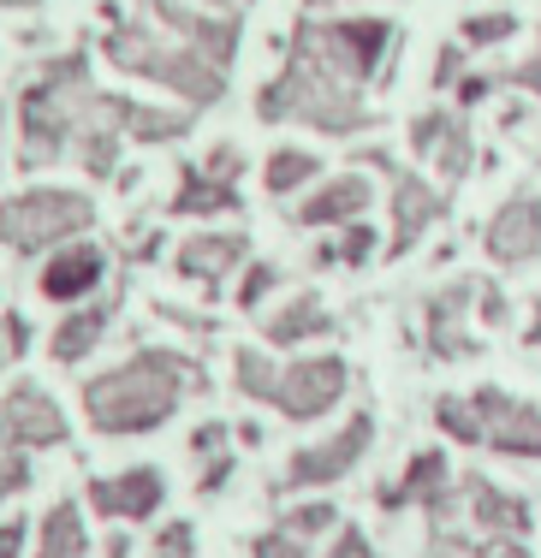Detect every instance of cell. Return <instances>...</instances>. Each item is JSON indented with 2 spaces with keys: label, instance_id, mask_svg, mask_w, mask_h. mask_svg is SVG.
Here are the masks:
<instances>
[{
  "label": "cell",
  "instance_id": "1",
  "mask_svg": "<svg viewBox=\"0 0 541 558\" xmlns=\"http://www.w3.org/2000/svg\"><path fill=\"white\" fill-rule=\"evenodd\" d=\"M393 48V24L387 19H322L303 24L292 36V60L286 72L262 89L256 113L274 125H315V131H363L369 125V101L363 84Z\"/></svg>",
  "mask_w": 541,
  "mask_h": 558
},
{
  "label": "cell",
  "instance_id": "2",
  "mask_svg": "<svg viewBox=\"0 0 541 558\" xmlns=\"http://www.w3.org/2000/svg\"><path fill=\"white\" fill-rule=\"evenodd\" d=\"M19 119H24V167L77 155L96 179H108L113 161H120V137L167 143L191 125L184 113L137 108V101H113V96H101V89H89V72L77 54L55 60L31 89H24Z\"/></svg>",
  "mask_w": 541,
  "mask_h": 558
},
{
  "label": "cell",
  "instance_id": "3",
  "mask_svg": "<svg viewBox=\"0 0 541 558\" xmlns=\"http://www.w3.org/2000/svg\"><path fill=\"white\" fill-rule=\"evenodd\" d=\"M191 375H196L191 356H179V351H137L131 363L89 380L84 410L101 434H149L179 410Z\"/></svg>",
  "mask_w": 541,
  "mask_h": 558
},
{
  "label": "cell",
  "instance_id": "4",
  "mask_svg": "<svg viewBox=\"0 0 541 558\" xmlns=\"http://www.w3.org/2000/svg\"><path fill=\"white\" fill-rule=\"evenodd\" d=\"M108 60L125 65V72H137V77H155V84L179 89V96L196 101V108L220 101V89H227V65L208 60L203 48L184 43L173 24H161V19L155 24H120V31L108 36Z\"/></svg>",
  "mask_w": 541,
  "mask_h": 558
},
{
  "label": "cell",
  "instance_id": "5",
  "mask_svg": "<svg viewBox=\"0 0 541 558\" xmlns=\"http://www.w3.org/2000/svg\"><path fill=\"white\" fill-rule=\"evenodd\" d=\"M434 416L465 446H488L500 458H541V410L500 387H477L470 398H441Z\"/></svg>",
  "mask_w": 541,
  "mask_h": 558
},
{
  "label": "cell",
  "instance_id": "6",
  "mask_svg": "<svg viewBox=\"0 0 541 558\" xmlns=\"http://www.w3.org/2000/svg\"><path fill=\"white\" fill-rule=\"evenodd\" d=\"M346 380H351V368L339 356H303L292 368H274L262 351H239V392L274 404L292 422H315L322 410H334L346 398Z\"/></svg>",
  "mask_w": 541,
  "mask_h": 558
},
{
  "label": "cell",
  "instance_id": "7",
  "mask_svg": "<svg viewBox=\"0 0 541 558\" xmlns=\"http://www.w3.org/2000/svg\"><path fill=\"white\" fill-rule=\"evenodd\" d=\"M96 208L89 196L77 191H24L12 203H0V238L12 250H43V244H60L72 232H89Z\"/></svg>",
  "mask_w": 541,
  "mask_h": 558
},
{
  "label": "cell",
  "instance_id": "8",
  "mask_svg": "<svg viewBox=\"0 0 541 558\" xmlns=\"http://www.w3.org/2000/svg\"><path fill=\"white\" fill-rule=\"evenodd\" d=\"M369 440H375V416L363 410V416H351L346 428L334 434V440H322V446L298 451V458L286 463L280 487H322V482H339V475L358 470V458L369 451Z\"/></svg>",
  "mask_w": 541,
  "mask_h": 558
},
{
  "label": "cell",
  "instance_id": "9",
  "mask_svg": "<svg viewBox=\"0 0 541 558\" xmlns=\"http://www.w3.org/2000/svg\"><path fill=\"white\" fill-rule=\"evenodd\" d=\"M488 256L518 268V262H536L541 256V203L530 191L512 196L494 220H488Z\"/></svg>",
  "mask_w": 541,
  "mask_h": 558
},
{
  "label": "cell",
  "instance_id": "10",
  "mask_svg": "<svg viewBox=\"0 0 541 558\" xmlns=\"http://www.w3.org/2000/svg\"><path fill=\"white\" fill-rule=\"evenodd\" d=\"M441 215H446V196L434 184H422L417 172H399L393 179V256H405Z\"/></svg>",
  "mask_w": 541,
  "mask_h": 558
},
{
  "label": "cell",
  "instance_id": "11",
  "mask_svg": "<svg viewBox=\"0 0 541 558\" xmlns=\"http://www.w3.org/2000/svg\"><path fill=\"white\" fill-rule=\"evenodd\" d=\"M411 149L429 155V161L441 167V179H465L470 161H477V155H470V125L453 113H422L411 125Z\"/></svg>",
  "mask_w": 541,
  "mask_h": 558
},
{
  "label": "cell",
  "instance_id": "12",
  "mask_svg": "<svg viewBox=\"0 0 541 558\" xmlns=\"http://www.w3.org/2000/svg\"><path fill=\"white\" fill-rule=\"evenodd\" d=\"M167 482L161 470H125V475H108V482H89V505H96L101 517H149L155 505H161Z\"/></svg>",
  "mask_w": 541,
  "mask_h": 558
},
{
  "label": "cell",
  "instance_id": "13",
  "mask_svg": "<svg viewBox=\"0 0 541 558\" xmlns=\"http://www.w3.org/2000/svg\"><path fill=\"white\" fill-rule=\"evenodd\" d=\"M465 499H470V523L482 535H530V505L494 487L488 475H465Z\"/></svg>",
  "mask_w": 541,
  "mask_h": 558
},
{
  "label": "cell",
  "instance_id": "14",
  "mask_svg": "<svg viewBox=\"0 0 541 558\" xmlns=\"http://www.w3.org/2000/svg\"><path fill=\"white\" fill-rule=\"evenodd\" d=\"M149 12H155L161 24H173L184 43H196L208 60L232 65V48H239V24H232V19H203V12L179 7V0H149Z\"/></svg>",
  "mask_w": 541,
  "mask_h": 558
},
{
  "label": "cell",
  "instance_id": "15",
  "mask_svg": "<svg viewBox=\"0 0 541 558\" xmlns=\"http://www.w3.org/2000/svg\"><path fill=\"white\" fill-rule=\"evenodd\" d=\"M101 250L96 244H65L55 262L43 268V298H55V303H77V298H89V291L101 286Z\"/></svg>",
  "mask_w": 541,
  "mask_h": 558
},
{
  "label": "cell",
  "instance_id": "16",
  "mask_svg": "<svg viewBox=\"0 0 541 558\" xmlns=\"http://www.w3.org/2000/svg\"><path fill=\"white\" fill-rule=\"evenodd\" d=\"M363 208H369V179L346 172V179L322 184V191H315L310 203L298 208V220H303V226H346V220H358Z\"/></svg>",
  "mask_w": 541,
  "mask_h": 558
},
{
  "label": "cell",
  "instance_id": "17",
  "mask_svg": "<svg viewBox=\"0 0 541 558\" xmlns=\"http://www.w3.org/2000/svg\"><path fill=\"white\" fill-rule=\"evenodd\" d=\"M239 262H244V232H208V238H191L179 250L184 279H227Z\"/></svg>",
  "mask_w": 541,
  "mask_h": 558
},
{
  "label": "cell",
  "instance_id": "18",
  "mask_svg": "<svg viewBox=\"0 0 541 558\" xmlns=\"http://www.w3.org/2000/svg\"><path fill=\"white\" fill-rule=\"evenodd\" d=\"M465 303H470V286H446L441 298H429V351L434 356H465L470 339L458 333L465 327Z\"/></svg>",
  "mask_w": 541,
  "mask_h": 558
},
{
  "label": "cell",
  "instance_id": "19",
  "mask_svg": "<svg viewBox=\"0 0 541 558\" xmlns=\"http://www.w3.org/2000/svg\"><path fill=\"white\" fill-rule=\"evenodd\" d=\"M179 215H227V208H239V191H232L227 172L203 167V172H184V191L173 196Z\"/></svg>",
  "mask_w": 541,
  "mask_h": 558
},
{
  "label": "cell",
  "instance_id": "20",
  "mask_svg": "<svg viewBox=\"0 0 541 558\" xmlns=\"http://www.w3.org/2000/svg\"><path fill=\"white\" fill-rule=\"evenodd\" d=\"M101 333H108V303H89V310L65 315L55 327V363H84V351H96Z\"/></svg>",
  "mask_w": 541,
  "mask_h": 558
},
{
  "label": "cell",
  "instance_id": "21",
  "mask_svg": "<svg viewBox=\"0 0 541 558\" xmlns=\"http://www.w3.org/2000/svg\"><path fill=\"white\" fill-rule=\"evenodd\" d=\"M36 558H89V541H84V517H77L72 499H60L55 511L43 517V547Z\"/></svg>",
  "mask_w": 541,
  "mask_h": 558
},
{
  "label": "cell",
  "instance_id": "22",
  "mask_svg": "<svg viewBox=\"0 0 541 558\" xmlns=\"http://www.w3.org/2000/svg\"><path fill=\"white\" fill-rule=\"evenodd\" d=\"M322 327H327L322 298H315V291H303V298H292V303H286V310L268 322V339H274V344H298V339L322 333Z\"/></svg>",
  "mask_w": 541,
  "mask_h": 558
},
{
  "label": "cell",
  "instance_id": "23",
  "mask_svg": "<svg viewBox=\"0 0 541 558\" xmlns=\"http://www.w3.org/2000/svg\"><path fill=\"white\" fill-rule=\"evenodd\" d=\"M315 172H322V161H315L310 149H280V155L268 161V191L286 196V191H298V184H310Z\"/></svg>",
  "mask_w": 541,
  "mask_h": 558
},
{
  "label": "cell",
  "instance_id": "24",
  "mask_svg": "<svg viewBox=\"0 0 541 558\" xmlns=\"http://www.w3.org/2000/svg\"><path fill=\"white\" fill-rule=\"evenodd\" d=\"M512 36H518V19H512V12H482V19H465L458 43L465 48H494V43H512Z\"/></svg>",
  "mask_w": 541,
  "mask_h": 558
},
{
  "label": "cell",
  "instance_id": "25",
  "mask_svg": "<svg viewBox=\"0 0 541 558\" xmlns=\"http://www.w3.org/2000/svg\"><path fill=\"white\" fill-rule=\"evenodd\" d=\"M24 458H31V446L19 440V434L0 422V499L7 494H19L24 482H31V470H24Z\"/></svg>",
  "mask_w": 541,
  "mask_h": 558
},
{
  "label": "cell",
  "instance_id": "26",
  "mask_svg": "<svg viewBox=\"0 0 541 558\" xmlns=\"http://www.w3.org/2000/svg\"><path fill=\"white\" fill-rule=\"evenodd\" d=\"M369 250H375V232H363V226H351V232L339 238V244H327L315 262H351V268H358V262H369Z\"/></svg>",
  "mask_w": 541,
  "mask_h": 558
},
{
  "label": "cell",
  "instance_id": "27",
  "mask_svg": "<svg viewBox=\"0 0 541 558\" xmlns=\"http://www.w3.org/2000/svg\"><path fill=\"white\" fill-rule=\"evenodd\" d=\"M256 558H310V541L280 523V529H268V535L256 541Z\"/></svg>",
  "mask_w": 541,
  "mask_h": 558
},
{
  "label": "cell",
  "instance_id": "28",
  "mask_svg": "<svg viewBox=\"0 0 541 558\" xmlns=\"http://www.w3.org/2000/svg\"><path fill=\"white\" fill-rule=\"evenodd\" d=\"M334 517H339L334 505H298V511L286 517V529H292V535H303V541H315L327 523H334Z\"/></svg>",
  "mask_w": 541,
  "mask_h": 558
},
{
  "label": "cell",
  "instance_id": "29",
  "mask_svg": "<svg viewBox=\"0 0 541 558\" xmlns=\"http://www.w3.org/2000/svg\"><path fill=\"white\" fill-rule=\"evenodd\" d=\"M470 553L477 558H530L524 541H512V535H482V541H470Z\"/></svg>",
  "mask_w": 541,
  "mask_h": 558
},
{
  "label": "cell",
  "instance_id": "30",
  "mask_svg": "<svg viewBox=\"0 0 541 558\" xmlns=\"http://www.w3.org/2000/svg\"><path fill=\"white\" fill-rule=\"evenodd\" d=\"M506 84H512V89H536V96H541V48H536L530 60H518V65H512V72H506Z\"/></svg>",
  "mask_w": 541,
  "mask_h": 558
},
{
  "label": "cell",
  "instance_id": "31",
  "mask_svg": "<svg viewBox=\"0 0 541 558\" xmlns=\"http://www.w3.org/2000/svg\"><path fill=\"white\" fill-rule=\"evenodd\" d=\"M268 286H274V268H250L244 286H239V303H244V310H250V303H262V298H268Z\"/></svg>",
  "mask_w": 541,
  "mask_h": 558
},
{
  "label": "cell",
  "instance_id": "32",
  "mask_svg": "<svg viewBox=\"0 0 541 558\" xmlns=\"http://www.w3.org/2000/svg\"><path fill=\"white\" fill-rule=\"evenodd\" d=\"M19 351H24V322H12V315H7V322H0V368H7Z\"/></svg>",
  "mask_w": 541,
  "mask_h": 558
},
{
  "label": "cell",
  "instance_id": "33",
  "mask_svg": "<svg viewBox=\"0 0 541 558\" xmlns=\"http://www.w3.org/2000/svg\"><path fill=\"white\" fill-rule=\"evenodd\" d=\"M19 547H24V523L12 517V523H0V558H19Z\"/></svg>",
  "mask_w": 541,
  "mask_h": 558
},
{
  "label": "cell",
  "instance_id": "34",
  "mask_svg": "<svg viewBox=\"0 0 541 558\" xmlns=\"http://www.w3.org/2000/svg\"><path fill=\"white\" fill-rule=\"evenodd\" d=\"M369 547H363V535H358V529H346V535H339V547L334 553H327V558H363Z\"/></svg>",
  "mask_w": 541,
  "mask_h": 558
},
{
  "label": "cell",
  "instance_id": "35",
  "mask_svg": "<svg viewBox=\"0 0 541 558\" xmlns=\"http://www.w3.org/2000/svg\"><path fill=\"white\" fill-rule=\"evenodd\" d=\"M429 558H453V553H446V541H434V553Z\"/></svg>",
  "mask_w": 541,
  "mask_h": 558
},
{
  "label": "cell",
  "instance_id": "36",
  "mask_svg": "<svg viewBox=\"0 0 541 558\" xmlns=\"http://www.w3.org/2000/svg\"><path fill=\"white\" fill-rule=\"evenodd\" d=\"M530 339H536V344H541V310H536V327H530Z\"/></svg>",
  "mask_w": 541,
  "mask_h": 558
},
{
  "label": "cell",
  "instance_id": "37",
  "mask_svg": "<svg viewBox=\"0 0 541 558\" xmlns=\"http://www.w3.org/2000/svg\"><path fill=\"white\" fill-rule=\"evenodd\" d=\"M0 7H36V0H0Z\"/></svg>",
  "mask_w": 541,
  "mask_h": 558
},
{
  "label": "cell",
  "instance_id": "38",
  "mask_svg": "<svg viewBox=\"0 0 541 558\" xmlns=\"http://www.w3.org/2000/svg\"><path fill=\"white\" fill-rule=\"evenodd\" d=\"M232 7H239V0H232Z\"/></svg>",
  "mask_w": 541,
  "mask_h": 558
},
{
  "label": "cell",
  "instance_id": "39",
  "mask_svg": "<svg viewBox=\"0 0 541 558\" xmlns=\"http://www.w3.org/2000/svg\"><path fill=\"white\" fill-rule=\"evenodd\" d=\"M315 7H322V0H315Z\"/></svg>",
  "mask_w": 541,
  "mask_h": 558
}]
</instances>
